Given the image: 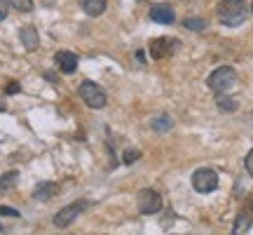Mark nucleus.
<instances>
[{"label":"nucleus","mask_w":253,"mask_h":235,"mask_svg":"<svg viewBox=\"0 0 253 235\" xmlns=\"http://www.w3.org/2000/svg\"><path fill=\"white\" fill-rule=\"evenodd\" d=\"M178 50H181V40H176V38H155V40H150V55L157 61L176 55Z\"/></svg>","instance_id":"nucleus-5"},{"label":"nucleus","mask_w":253,"mask_h":235,"mask_svg":"<svg viewBox=\"0 0 253 235\" xmlns=\"http://www.w3.org/2000/svg\"><path fill=\"white\" fill-rule=\"evenodd\" d=\"M9 14V2L7 0H0V21H5Z\"/></svg>","instance_id":"nucleus-20"},{"label":"nucleus","mask_w":253,"mask_h":235,"mask_svg":"<svg viewBox=\"0 0 253 235\" xmlns=\"http://www.w3.org/2000/svg\"><path fill=\"white\" fill-rule=\"evenodd\" d=\"M0 214H2V217H19V212L12 207H0Z\"/></svg>","instance_id":"nucleus-22"},{"label":"nucleus","mask_w":253,"mask_h":235,"mask_svg":"<svg viewBox=\"0 0 253 235\" xmlns=\"http://www.w3.org/2000/svg\"><path fill=\"white\" fill-rule=\"evenodd\" d=\"M59 193V186L56 183H42V186H38L36 193H33V198L36 200H49L52 195Z\"/></svg>","instance_id":"nucleus-13"},{"label":"nucleus","mask_w":253,"mask_h":235,"mask_svg":"<svg viewBox=\"0 0 253 235\" xmlns=\"http://www.w3.org/2000/svg\"><path fill=\"white\" fill-rule=\"evenodd\" d=\"M251 209H253V200H251Z\"/></svg>","instance_id":"nucleus-25"},{"label":"nucleus","mask_w":253,"mask_h":235,"mask_svg":"<svg viewBox=\"0 0 253 235\" xmlns=\"http://www.w3.org/2000/svg\"><path fill=\"white\" fill-rule=\"evenodd\" d=\"M162 209V195L157 190L145 188L138 193V212L141 214H157Z\"/></svg>","instance_id":"nucleus-7"},{"label":"nucleus","mask_w":253,"mask_h":235,"mask_svg":"<svg viewBox=\"0 0 253 235\" xmlns=\"http://www.w3.org/2000/svg\"><path fill=\"white\" fill-rule=\"evenodd\" d=\"M54 61L56 66H59V71L61 73H75V68H78V57L73 55V52H68V50H59L54 55Z\"/></svg>","instance_id":"nucleus-8"},{"label":"nucleus","mask_w":253,"mask_h":235,"mask_svg":"<svg viewBox=\"0 0 253 235\" xmlns=\"http://www.w3.org/2000/svg\"><path fill=\"white\" fill-rule=\"evenodd\" d=\"M138 158H141V151H138V148H126L125 153H122V163L131 165V163H136Z\"/></svg>","instance_id":"nucleus-18"},{"label":"nucleus","mask_w":253,"mask_h":235,"mask_svg":"<svg viewBox=\"0 0 253 235\" xmlns=\"http://www.w3.org/2000/svg\"><path fill=\"white\" fill-rule=\"evenodd\" d=\"M237 82V73L232 66H218L216 71L209 75L207 85L211 87L213 92H218V94H223V92H227L232 85Z\"/></svg>","instance_id":"nucleus-2"},{"label":"nucleus","mask_w":253,"mask_h":235,"mask_svg":"<svg viewBox=\"0 0 253 235\" xmlns=\"http://www.w3.org/2000/svg\"><path fill=\"white\" fill-rule=\"evenodd\" d=\"M153 129H155V132H169V129H171V120H169L167 116L155 118V120H153Z\"/></svg>","instance_id":"nucleus-17"},{"label":"nucleus","mask_w":253,"mask_h":235,"mask_svg":"<svg viewBox=\"0 0 253 235\" xmlns=\"http://www.w3.org/2000/svg\"><path fill=\"white\" fill-rule=\"evenodd\" d=\"M17 92H19V82H9L5 87V94H17Z\"/></svg>","instance_id":"nucleus-23"},{"label":"nucleus","mask_w":253,"mask_h":235,"mask_svg":"<svg viewBox=\"0 0 253 235\" xmlns=\"http://www.w3.org/2000/svg\"><path fill=\"white\" fill-rule=\"evenodd\" d=\"M5 109H7V106H5V101L0 99V113H2V111H5Z\"/></svg>","instance_id":"nucleus-24"},{"label":"nucleus","mask_w":253,"mask_h":235,"mask_svg":"<svg viewBox=\"0 0 253 235\" xmlns=\"http://www.w3.org/2000/svg\"><path fill=\"white\" fill-rule=\"evenodd\" d=\"M80 7L89 17H101L106 12V0H80Z\"/></svg>","instance_id":"nucleus-11"},{"label":"nucleus","mask_w":253,"mask_h":235,"mask_svg":"<svg viewBox=\"0 0 253 235\" xmlns=\"http://www.w3.org/2000/svg\"><path fill=\"white\" fill-rule=\"evenodd\" d=\"M19 38H21V43H24V47H26L28 52H33V50H38V45H40V38H38V31L33 26H24L21 31H19Z\"/></svg>","instance_id":"nucleus-10"},{"label":"nucleus","mask_w":253,"mask_h":235,"mask_svg":"<svg viewBox=\"0 0 253 235\" xmlns=\"http://www.w3.org/2000/svg\"><path fill=\"white\" fill-rule=\"evenodd\" d=\"M150 19L157 21V24H173L176 21V12H173L171 5H153L150 7Z\"/></svg>","instance_id":"nucleus-9"},{"label":"nucleus","mask_w":253,"mask_h":235,"mask_svg":"<svg viewBox=\"0 0 253 235\" xmlns=\"http://www.w3.org/2000/svg\"><path fill=\"white\" fill-rule=\"evenodd\" d=\"M246 12H249V7H246L244 0H220L216 7L218 21L225 24V26H239V24H244Z\"/></svg>","instance_id":"nucleus-1"},{"label":"nucleus","mask_w":253,"mask_h":235,"mask_svg":"<svg viewBox=\"0 0 253 235\" xmlns=\"http://www.w3.org/2000/svg\"><path fill=\"white\" fill-rule=\"evenodd\" d=\"M17 181H19V172L0 174V193H9V190L17 186Z\"/></svg>","instance_id":"nucleus-12"},{"label":"nucleus","mask_w":253,"mask_h":235,"mask_svg":"<svg viewBox=\"0 0 253 235\" xmlns=\"http://www.w3.org/2000/svg\"><path fill=\"white\" fill-rule=\"evenodd\" d=\"M216 106L223 111V113H232V111H237L239 101L232 99V97H223V94H218V97H216Z\"/></svg>","instance_id":"nucleus-14"},{"label":"nucleus","mask_w":253,"mask_h":235,"mask_svg":"<svg viewBox=\"0 0 253 235\" xmlns=\"http://www.w3.org/2000/svg\"><path fill=\"white\" fill-rule=\"evenodd\" d=\"M192 188L197 193H213L218 188V174L209 167H202L192 174Z\"/></svg>","instance_id":"nucleus-6"},{"label":"nucleus","mask_w":253,"mask_h":235,"mask_svg":"<svg viewBox=\"0 0 253 235\" xmlns=\"http://www.w3.org/2000/svg\"><path fill=\"white\" fill-rule=\"evenodd\" d=\"M251 12H253V5H251Z\"/></svg>","instance_id":"nucleus-26"},{"label":"nucleus","mask_w":253,"mask_h":235,"mask_svg":"<svg viewBox=\"0 0 253 235\" xmlns=\"http://www.w3.org/2000/svg\"><path fill=\"white\" fill-rule=\"evenodd\" d=\"M249 226H251L249 217H246V214H239V217L235 219V226H232V235H244L246 231H249Z\"/></svg>","instance_id":"nucleus-16"},{"label":"nucleus","mask_w":253,"mask_h":235,"mask_svg":"<svg viewBox=\"0 0 253 235\" xmlns=\"http://www.w3.org/2000/svg\"><path fill=\"white\" fill-rule=\"evenodd\" d=\"M244 165H246V172L251 174L253 176V148L251 151H249V153H246V160H244Z\"/></svg>","instance_id":"nucleus-21"},{"label":"nucleus","mask_w":253,"mask_h":235,"mask_svg":"<svg viewBox=\"0 0 253 235\" xmlns=\"http://www.w3.org/2000/svg\"><path fill=\"white\" fill-rule=\"evenodd\" d=\"M80 97L89 109H103V106H106V92L91 80H84L80 85Z\"/></svg>","instance_id":"nucleus-4"},{"label":"nucleus","mask_w":253,"mask_h":235,"mask_svg":"<svg viewBox=\"0 0 253 235\" xmlns=\"http://www.w3.org/2000/svg\"><path fill=\"white\" fill-rule=\"evenodd\" d=\"M183 26L190 28V31H204L209 26V21L202 17H188V19H183Z\"/></svg>","instance_id":"nucleus-15"},{"label":"nucleus","mask_w":253,"mask_h":235,"mask_svg":"<svg viewBox=\"0 0 253 235\" xmlns=\"http://www.w3.org/2000/svg\"><path fill=\"white\" fill-rule=\"evenodd\" d=\"M7 2L19 12H31L33 9V0H7Z\"/></svg>","instance_id":"nucleus-19"},{"label":"nucleus","mask_w":253,"mask_h":235,"mask_svg":"<svg viewBox=\"0 0 253 235\" xmlns=\"http://www.w3.org/2000/svg\"><path fill=\"white\" fill-rule=\"evenodd\" d=\"M84 209H87V200H75V202H71V205L61 207V209H59V212L54 214V226H56V228L71 226L73 221L80 217Z\"/></svg>","instance_id":"nucleus-3"}]
</instances>
